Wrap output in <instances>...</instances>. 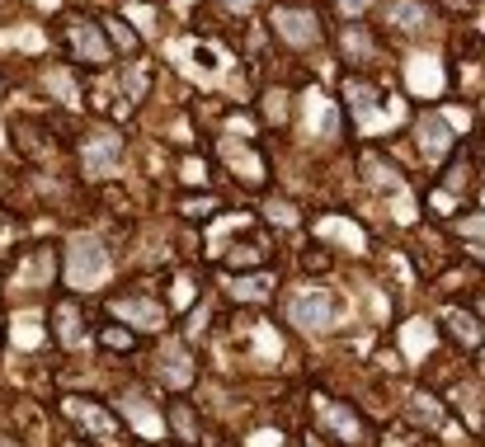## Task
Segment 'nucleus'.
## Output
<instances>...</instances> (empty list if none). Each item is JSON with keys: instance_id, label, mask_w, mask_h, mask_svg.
<instances>
[{"instance_id": "19", "label": "nucleus", "mask_w": 485, "mask_h": 447, "mask_svg": "<svg viewBox=\"0 0 485 447\" xmlns=\"http://www.w3.org/2000/svg\"><path fill=\"white\" fill-rule=\"evenodd\" d=\"M363 175L373 179V184H387V189H391V184H400V179H396V175H391V170H387V165H382L377 156H363Z\"/></svg>"}, {"instance_id": "37", "label": "nucleus", "mask_w": 485, "mask_h": 447, "mask_svg": "<svg viewBox=\"0 0 485 447\" xmlns=\"http://www.w3.org/2000/svg\"><path fill=\"white\" fill-rule=\"evenodd\" d=\"M340 5H344V14H363L367 0H340Z\"/></svg>"}, {"instance_id": "3", "label": "nucleus", "mask_w": 485, "mask_h": 447, "mask_svg": "<svg viewBox=\"0 0 485 447\" xmlns=\"http://www.w3.org/2000/svg\"><path fill=\"white\" fill-rule=\"evenodd\" d=\"M113 160H119V132H95V137L86 142V170L109 175Z\"/></svg>"}, {"instance_id": "17", "label": "nucleus", "mask_w": 485, "mask_h": 447, "mask_svg": "<svg viewBox=\"0 0 485 447\" xmlns=\"http://www.w3.org/2000/svg\"><path fill=\"white\" fill-rule=\"evenodd\" d=\"M391 24H396V28H420V24H424V5H415V0H400V5H391Z\"/></svg>"}, {"instance_id": "21", "label": "nucleus", "mask_w": 485, "mask_h": 447, "mask_svg": "<svg viewBox=\"0 0 485 447\" xmlns=\"http://www.w3.org/2000/svg\"><path fill=\"white\" fill-rule=\"evenodd\" d=\"M406 349L420 358L424 349H429V329H424V321H415V325H406Z\"/></svg>"}, {"instance_id": "32", "label": "nucleus", "mask_w": 485, "mask_h": 447, "mask_svg": "<svg viewBox=\"0 0 485 447\" xmlns=\"http://www.w3.org/2000/svg\"><path fill=\"white\" fill-rule=\"evenodd\" d=\"M184 179H189V184H203V165L189 160V165H184Z\"/></svg>"}, {"instance_id": "9", "label": "nucleus", "mask_w": 485, "mask_h": 447, "mask_svg": "<svg viewBox=\"0 0 485 447\" xmlns=\"http://www.w3.org/2000/svg\"><path fill=\"white\" fill-rule=\"evenodd\" d=\"M222 156H226V165H231L241 179H250V184H259V179H264V165H259L255 151H241L236 142H222Z\"/></svg>"}, {"instance_id": "28", "label": "nucleus", "mask_w": 485, "mask_h": 447, "mask_svg": "<svg viewBox=\"0 0 485 447\" xmlns=\"http://www.w3.org/2000/svg\"><path fill=\"white\" fill-rule=\"evenodd\" d=\"M184 212H189V217H208V212H217V203H212V198H189Z\"/></svg>"}, {"instance_id": "12", "label": "nucleus", "mask_w": 485, "mask_h": 447, "mask_svg": "<svg viewBox=\"0 0 485 447\" xmlns=\"http://www.w3.org/2000/svg\"><path fill=\"white\" fill-rule=\"evenodd\" d=\"M316 231H321V236H330V240H340L344 250H363V231H358V226H349L344 217H325Z\"/></svg>"}, {"instance_id": "39", "label": "nucleus", "mask_w": 485, "mask_h": 447, "mask_svg": "<svg viewBox=\"0 0 485 447\" xmlns=\"http://www.w3.org/2000/svg\"><path fill=\"white\" fill-rule=\"evenodd\" d=\"M274 438H278V434H259V438H255V447H278Z\"/></svg>"}, {"instance_id": "27", "label": "nucleus", "mask_w": 485, "mask_h": 447, "mask_svg": "<svg viewBox=\"0 0 485 447\" xmlns=\"http://www.w3.org/2000/svg\"><path fill=\"white\" fill-rule=\"evenodd\" d=\"M269 217H274L278 226H292V222H297V207H292V203H269Z\"/></svg>"}, {"instance_id": "7", "label": "nucleus", "mask_w": 485, "mask_h": 447, "mask_svg": "<svg viewBox=\"0 0 485 447\" xmlns=\"http://www.w3.org/2000/svg\"><path fill=\"white\" fill-rule=\"evenodd\" d=\"M71 47L80 53V61H109V43L95 24H71Z\"/></svg>"}, {"instance_id": "33", "label": "nucleus", "mask_w": 485, "mask_h": 447, "mask_svg": "<svg viewBox=\"0 0 485 447\" xmlns=\"http://www.w3.org/2000/svg\"><path fill=\"white\" fill-rule=\"evenodd\" d=\"M10 43H20V47H43V38H38V33H14Z\"/></svg>"}, {"instance_id": "25", "label": "nucleus", "mask_w": 485, "mask_h": 447, "mask_svg": "<svg viewBox=\"0 0 485 447\" xmlns=\"http://www.w3.org/2000/svg\"><path fill=\"white\" fill-rule=\"evenodd\" d=\"M109 38L119 43V47H127V53H132V47H137V38H132V33H127V24H123V20H109Z\"/></svg>"}, {"instance_id": "1", "label": "nucleus", "mask_w": 485, "mask_h": 447, "mask_svg": "<svg viewBox=\"0 0 485 447\" xmlns=\"http://www.w3.org/2000/svg\"><path fill=\"white\" fill-rule=\"evenodd\" d=\"M104 273H109L104 245H99L95 236L71 240V250H66V283H71V288H95Z\"/></svg>"}, {"instance_id": "29", "label": "nucleus", "mask_w": 485, "mask_h": 447, "mask_svg": "<svg viewBox=\"0 0 485 447\" xmlns=\"http://www.w3.org/2000/svg\"><path fill=\"white\" fill-rule=\"evenodd\" d=\"M170 419H175V428H179L184 438H193V415H189L184 405H175V415H170Z\"/></svg>"}, {"instance_id": "23", "label": "nucleus", "mask_w": 485, "mask_h": 447, "mask_svg": "<svg viewBox=\"0 0 485 447\" xmlns=\"http://www.w3.org/2000/svg\"><path fill=\"white\" fill-rule=\"evenodd\" d=\"M14 339H20L24 349H29V344H38V321H33V316H20V321H14Z\"/></svg>"}, {"instance_id": "15", "label": "nucleus", "mask_w": 485, "mask_h": 447, "mask_svg": "<svg viewBox=\"0 0 485 447\" xmlns=\"http://www.w3.org/2000/svg\"><path fill=\"white\" fill-rule=\"evenodd\" d=\"M80 419H86L95 434H104V438H119V424H113V415H104V410H95V405H71Z\"/></svg>"}, {"instance_id": "20", "label": "nucleus", "mask_w": 485, "mask_h": 447, "mask_svg": "<svg viewBox=\"0 0 485 447\" xmlns=\"http://www.w3.org/2000/svg\"><path fill=\"white\" fill-rule=\"evenodd\" d=\"M231 292H236L241 302H250V297H255V302H264V297H269V278H245V283H236Z\"/></svg>"}, {"instance_id": "11", "label": "nucleus", "mask_w": 485, "mask_h": 447, "mask_svg": "<svg viewBox=\"0 0 485 447\" xmlns=\"http://www.w3.org/2000/svg\"><path fill=\"white\" fill-rule=\"evenodd\" d=\"M123 415H127L132 424H137L146 438H160V419L152 415V410H146V401H142V395H123Z\"/></svg>"}, {"instance_id": "10", "label": "nucleus", "mask_w": 485, "mask_h": 447, "mask_svg": "<svg viewBox=\"0 0 485 447\" xmlns=\"http://www.w3.org/2000/svg\"><path fill=\"white\" fill-rule=\"evenodd\" d=\"M420 146H424L429 156H443L448 146H453V127H448L443 118H433V113H429V118L420 123Z\"/></svg>"}, {"instance_id": "13", "label": "nucleus", "mask_w": 485, "mask_h": 447, "mask_svg": "<svg viewBox=\"0 0 485 447\" xmlns=\"http://www.w3.org/2000/svg\"><path fill=\"white\" fill-rule=\"evenodd\" d=\"M53 325H57V339L62 344H80V311H76V302H62L53 311Z\"/></svg>"}, {"instance_id": "36", "label": "nucleus", "mask_w": 485, "mask_h": 447, "mask_svg": "<svg viewBox=\"0 0 485 447\" xmlns=\"http://www.w3.org/2000/svg\"><path fill=\"white\" fill-rule=\"evenodd\" d=\"M269 118H283V94H269Z\"/></svg>"}, {"instance_id": "16", "label": "nucleus", "mask_w": 485, "mask_h": 447, "mask_svg": "<svg viewBox=\"0 0 485 447\" xmlns=\"http://www.w3.org/2000/svg\"><path fill=\"white\" fill-rule=\"evenodd\" d=\"M160 372H165V382H170V386H189V377H193V372H189V358L175 354V349L165 354V368H160Z\"/></svg>"}, {"instance_id": "26", "label": "nucleus", "mask_w": 485, "mask_h": 447, "mask_svg": "<svg viewBox=\"0 0 485 447\" xmlns=\"http://www.w3.org/2000/svg\"><path fill=\"white\" fill-rule=\"evenodd\" d=\"M415 415H420V419H429V424H439V415H443V410L433 405L429 395H415Z\"/></svg>"}, {"instance_id": "14", "label": "nucleus", "mask_w": 485, "mask_h": 447, "mask_svg": "<svg viewBox=\"0 0 485 447\" xmlns=\"http://www.w3.org/2000/svg\"><path fill=\"white\" fill-rule=\"evenodd\" d=\"M443 321L453 325V335H457L462 344H481V325H476V316H466V311H457V306H443Z\"/></svg>"}, {"instance_id": "5", "label": "nucleus", "mask_w": 485, "mask_h": 447, "mask_svg": "<svg viewBox=\"0 0 485 447\" xmlns=\"http://www.w3.org/2000/svg\"><path fill=\"white\" fill-rule=\"evenodd\" d=\"M406 80H410L415 94H439L443 90V66L433 61V57H415L406 66Z\"/></svg>"}, {"instance_id": "24", "label": "nucleus", "mask_w": 485, "mask_h": 447, "mask_svg": "<svg viewBox=\"0 0 485 447\" xmlns=\"http://www.w3.org/2000/svg\"><path fill=\"white\" fill-rule=\"evenodd\" d=\"M264 245H236V255H226V264H259Z\"/></svg>"}, {"instance_id": "6", "label": "nucleus", "mask_w": 485, "mask_h": 447, "mask_svg": "<svg viewBox=\"0 0 485 447\" xmlns=\"http://www.w3.org/2000/svg\"><path fill=\"white\" fill-rule=\"evenodd\" d=\"M113 311H119L123 321H132L137 329H160V325H165L160 306H156V302H146V297H127V302H113Z\"/></svg>"}, {"instance_id": "35", "label": "nucleus", "mask_w": 485, "mask_h": 447, "mask_svg": "<svg viewBox=\"0 0 485 447\" xmlns=\"http://www.w3.org/2000/svg\"><path fill=\"white\" fill-rule=\"evenodd\" d=\"M104 344H113V349H123V344H127V335H123V329H104Z\"/></svg>"}, {"instance_id": "40", "label": "nucleus", "mask_w": 485, "mask_h": 447, "mask_svg": "<svg viewBox=\"0 0 485 447\" xmlns=\"http://www.w3.org/2000/svg\"><path fill=\"white\" fill-rule=\"evenodd\" d=\"M0 447H14V443H10V438H0Z\"/></svg>"}, {"instance_id": "4", "label": "nucleus", "mask_w": 485, "mask_h": 447, "mask_svg": "<svg viewBox=\"0 0 485 447\" xmlns=\"http://www.w3.org/2000/svg\"><path fill=\"white\" fill-rule=\"evenodd\" d=\"M321 424H325L340 443H358V438H363V424L349 415L344 405H334V401H321Z\"/></svg>"}, {"instance_id": "18", "label": "nucleus", "mask_w": 485, "mask_h": 447, "mask_svg": "<svg viewBox=\"0 0 485 447\" xmlns=\"http://www.w3.org/2000/svg\"><path fill=\"white\" fill-rule=\"evenodd\" d=\"M311 127H316V132H334V127H340V118H334V109L325 104L321 94H311Z\"/></svg>"}, {"instance_id": "2", "label": "nucleus", "mask_w": 485, "mask_h": 447, "mask_svg": "<svg viewBox=\"0 0 485 447\" xmlns=\"http://www.w3.org/2000/svg\"><path fill=\"white\" fill-rule=\"evenodd\" d=\"M274 24H278V33L292 47H311L316 43V14H307V10H278Z\"/></svg>"}, {"instance_id": "38", "label": "nucleus", "mask_w": 485, "mask_h": 447, "mask_svg": "<svg viewBox=\"0 0 485 447\" xmlns=\"http://www.w3.org/2000/svg\"><path fill=\"white\" fill-rule=\"evenodd\" d=\"M226 5L236 10V14H250V5H255V0H226Z\"/></svg>"}, {"instance_id": "30", "label": "nucleus", "mask_w": 485, "mask_h": 447, "mask_svg": "<svg viewBox=\"0 0 485 447\" xmlns=\"http://www.w3.org/2000/svg\"><path fill=\"white\" fill-rule=\"evenodd\" d=\"M193 302V283H189V278H179V283H175V306H189Z\"/></svg>"}, {"instance_id": "8", "label": "nucleus", "mask_w": 485, "mask_h": 447, "mask_svg": "<svg viewBox=\"0 0 485 447\" xmlns=\"http://www.w3.org/2000/svg\"><path fill=\"white\" fill-rule=\"evenodd\" d=\"M292 321L307 325V329H321V325H330V302H325L321 292L297 297V302H292Z\"/></svg>"}, {"instance_id": "31", "label": "nucleus", "mask_w": 485, "mask_h": 447, "mask_svg": "<svg viewBox=\"0 0 485 447\" xmlns=\"http://www.w3.org/2000/svg\"><path fill=\"white\" fill-rule=\"evenodd\" d=\"M127 14H132V20H137L142 28L152 24V5H127Z\"/></svg>"}, {"instance_id": "34", "label": "nucleus", "mask_w": 485, "mask_h": 447, "mask_svg": "<svg viewBox=\"0 0 485 447\" xmlns=\"http://www.w3.org/2000/svg\"><path fill=\"white\" fill-rule=\"evenodd\" d=\"M367 47H373V43H367L363 33H349V53H367Z\"/></svg>"}, {"instance_id": "22", "label": "nucleus", "mask_w": 485, "mask_h": 447, "mask_svg": "<svg viewBox=\"0 0 485 447\" xmlns=\"http://www.w3.org/2000/svg\"><path fill=\"white\" fill-rule=\"evenodd\" d=\"M47 85H53V94H62L66 104H76V80H71V76H62V71H53V76H47Z\"/></svg>"}]
</instances>
